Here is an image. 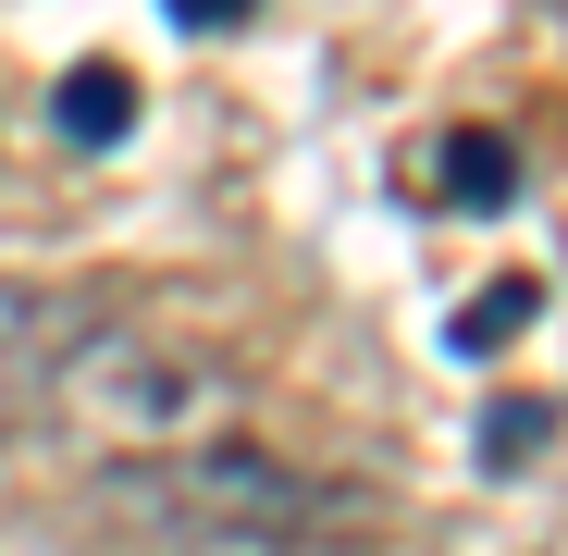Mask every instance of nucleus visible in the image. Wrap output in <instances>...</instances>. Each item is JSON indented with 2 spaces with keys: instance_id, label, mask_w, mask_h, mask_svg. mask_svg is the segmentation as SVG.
Returning <instances> with one entry per match:
<instances>
[{
  "instance_id": "f257e3e1",
  "label": "nucleus",
  "mask_w": 568,
  "mask_h": 556,
  "mask_svg": "<svg viewBox=\"0 0 568 556\" xmlns=\"http://www.w3.org/2000/svg\"><path fill=\"white\" fill-rule=\"evenodd\" d=\"M433 173L457 185V211H507V199H519V149H507L495 124H457V137L433 149Z\"/></svg>"
},
{
  "instance_id": "f03ea898",
  "label": "nucleus",
  "mask_w": 568,
  "mask_h": 556,
  "mask_svg": "<svg viewBox=\"0 0 568 556\" xmlns=\"http://www.w3.org/2000/svg\"><path fill=\"white\" fill-rule=\"evenodd\" d=\"M124 124H136V74L74 62V74H62V137H74V149H112Z\"/></svg>"
},
{
  "instance_id": "7ed1b4c3",
  "label": "nucleus",
  "mask_w": 568,
  "mask_h": 556,
  "mask_svg": "<svg viewBox=\"0 0 568 556\" xmlns=\"http://www.w3.org/2000/svg\"><path fill=\"white\" fill-rule=\"evenodd\" d=\"M531 310H544V285H531V272H519V285H495L483 310L457 322V346H495V334H507V322H531Z\"/></svg>"
},
{
  "instance_id": "20e7f679",
  "label": "nucleus",
  "mask_w": 568,
  "mask_h": 556,
  "mask_svg": "<svg viewBox=\"0 0 568 556\" xmlns=\"http://www.w3.org/2000/svg\"><path fill=\"white\" fill-rule=\"evenodd\" d=\"M173 26L185 38H223V26H247V0H173Z\"/></svg>"
}]
</instances>
